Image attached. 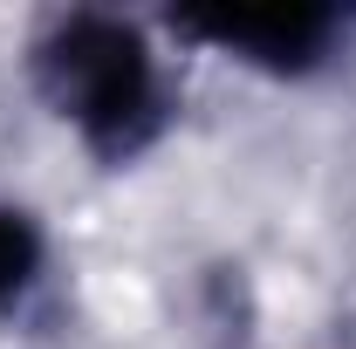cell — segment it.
Returning a JSON list of instances; mask_svg holds the SVG:
<instances>
[{"mask_svg": "<svg viewBox=\"0 0 356 349\" xmlns=\"http://www.w3.org/2000/svg\"><path fill=\"white\" fill-rule=\"evenodd\" d=\"M48 274V240L42 226L21 213V206H0V315H21V308L42 295Z\"/></svg>", "mask_w": 356, "mask_h": 349, "instance_id": "obj_3", "label": "cell"}, {"mask_svg": "<svg viewBox=\"0 0 356 349\" xmlns=\"http://www.w3.org/2000/svg\"><path fill=\"white\" fill-rule=\"evenodd\" d=\"M172 28L261 76H309L336 55V42H350V14L336 7H213V14H178Z\"/></svg>", "mask_w": 356, "mask_h": 349, "instance_id": "obj_2", "label": "cell"}, {"mask_svg": "<svg viewBox=\"0 0 356 349\" xmlns=\"http://www.w3.org/2000/svg\"><path fill=\"white\" fill-rule=\"evenodd\" d=\"M35 89L103 165H131L172 124L165 55L124 14H62L35 42Z\"/></svg>", "mask_w": 356, "mask_h": 349, "instance_id": "obj_1", "label": "cell"}]
</instances>
